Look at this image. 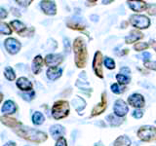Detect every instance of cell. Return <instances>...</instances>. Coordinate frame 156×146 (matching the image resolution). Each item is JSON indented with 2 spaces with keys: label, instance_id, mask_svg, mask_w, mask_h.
<instances>
[{
  "label": "cell",
  "instance_id": "obj_1",
  "mask_svg": "<svg viewBox=\"0 0 156 146\" xmlns=\"http://www.w3.org/2000/svg\"><path fill=\"white\" fill-rule=\"evenodd\" d=\"M13 130L20 136V137L27 139L28 141H31V142H34V143L39 144V143L45 142L48 139V135L47 134L44 133V131L28 128V127L23 126V124L20 127H18V128L14 129Z\"/></svg>",
  "mask_w": 156,
  "mask_h": 146
},
{
  "label": "cell",
  "instance_id": "obj_2",
  "mask_svg": "<svg viewBox=\"0 0 156 146\" xmlns=\"http://www.w3.org/2000/svg\"><path fill=\"white\" fill-rule=\"evenodd\" d=\"M73 52H74V61L78 68H84L87 63L88 52L84 38L79 36L73 42Z\"/></svg>",
  "mask_w": 156,
  "mask_h": 146
},
{
  "label": "cell",
  "instance_id": "obj_3",
  "mask_svg": "<svg viewBox=\"0 0 156 146\" xmlns=\"http://www.w3.org/2000/svg\"><path fill=\"white\" fill-rule=\"evenodd\" d=\"M69 110V102L66 100H58L52 107V116L56 120H61L68 116Z\"/></svg>",
  "mask_w": 156,
  "mask_h": 146
},
{
  "label": "cell",
  "instance_id": "obj_4",
  "mask_svg": "<svg viewBox=\"0 0 156 146\" xmlns=\"http://www.w3.org/2000/svg\"><path fill=\"white\" fill-rule=\"evenodd\" d=\"M138 137L144 142H152L156 140V128L153 126H143L139 129Z\"/></svg>",
  "mask_w": 156,
  "mask_h": 146
},
{
  "label": "cell",
  "instance_id": "obj_5",
  "mask_svg": "<svg viewBox=\"0 0 156 146\" xmlns=\"http://www.w3.org/2000/svg\"><path fill=\"white\" fill-rule=\"evenodd\" d=\"M130 23L136 29H145L150 26V19L144 15H132L130 17Z\"/></svg>",
  "mask_w": 156,
  "mask_h": 146
},
{
  "label": "cell",
  "instance_id": "obj_6",
  "mask_svg": "<svg viewBox=\"0 0 156 146\" xmlns=\"http://www.w3.org/2000/svg\"><path fill=\"white\" fill-rule=\"evenodd\" d=\"M4 46H5V49H6V51L10 55H16V54H18L19 51L21 50L22 44L19 40H17V39L9 37L4 41Z\"/></svg>",
  "mask_w": 156,
  "mask_h": 146
},
{
  "label": "cell",
  "instance_id": "obj_7",
  "mask_svg": "<svg viewBox=\"0 0 156 146\" xmlns=\"http://www.w3.org/2000/svg\"><path fill=\"white\" fill-rule=\"evenodd\" d=\"M63 61H65V57L62 54H49L44 58V62L49 68L58 67Z\"/></svg>",
  "mask_w": 156,
  "mask_h": 146
},
{
  "label": "cell",
  "instance_id": "obj_8",
  "mask_svg": "<svg viewBox=\"0 0 156 146\" xmlns=\"http://www.w3.org/2000/svg\"><path fill=\"white\" fill-rule=\"evenodd\" d=\"M93 70L95 74L102 79L104 78V71H102V54L100 51H97L93 60Z\"/></svg>",
  "mask_w": 156,
  "mask_h": 146
},
{
  "label": "cell",
  "instance_id": "obj_9",
  "mask_svg": "<svg viewBox=\"0 0 156 146\" xmlns=\"http://www.w3.org/2000/svg\"><path fill=\"white\" fill-rule=\"evenodd\" d=\"M128 103L136 109H140L144 107L145 100L143 95L140 94H133L128 97Z\"/></svg>",
  "mask_w": 156,
  "mask_h": 146
},
{
  "label": "cell",
  "instance_id": "obj_10",
  "mask_svg": "<svg viewBox=\"0 0 156 146\" xmlns=\"http://www.w3.org/2000/svg\"><path fill=\"white\" fill-rule=\"evenodd\" d=\"M113 111L116 116L120 117V118H123V117L126 116L127 113H128L129 107L123 99H117L114 102Z\"/></svg>",
  "mask_w": 156,
  "mask_h": 146
},
{
  "label": "cell",
  "instance_id": "obj_11",
  "mask_svg": "<svg viewBox=\"0 0 156 146\" xmlns=\"http://www.w3.org/2000/svg\"><path fill=\"white\" fill-rule=\"evenodd\" d=\"M106 107H107V97H106V92H105L101 94V99L100 103H98L94 108L92 109L91 116L94 117V116H98L101 114L102 112L105 111Z\"/></svg>",
  "mask_w": 156,
  "mask_h": 146
},
{
  "label": "cell",
  "instance_id": "obj_12",
  "mask_svg": "<svg viewBox=\"0 0 156 146\" xmlns=\"http://www.w3.org/2000/svg\"><path fill=\"white\" fill-rule=\"evenodd\" d=\"M40 5V8L43 11L44 14L48 15V16H54V15L57 14V5L56 2L54 1H40L39 3Z\"/></svg>",
  "mask_w": 156,
  "mask_h": 146
},
{
  "label": "cell",
  "instance_id": "obj_13",
  "mask_svg": "<svg viewBox=\"0 0 156 146\" xmlns=\"http://www.w3.org/2000/svg\"><path fill=\"white\" fill-rule=\"evenodd\" d=\"M18 110L17 104L15 103L12 100H6L3 103L1 107V113L2 116H8V115H12L14 113H16V111Z\"/></svg>",
  "mask_w": 156,
  "mask_h": 146
},
{
  "label": "cell",
  "instance_id": "obj_14",
  "mask_svg": "<svg viewBox=\"0 0 156 146\" xmlns=\"http://www.w3.org/2000/svg\"><path fill=\"white\" fill-rule=\"evenodd\" d=\"M16 85L21 91L27 92H31L32 88H33L32 83L26 77H20L19 79L17 80V82H16Z\"/></svg>",
  "mask_w": 156,
  "mask_h": 146
},
{
  "label": "cell",
  "instance_id": "obj_15",
  "mask_svg": "<svg viewBox=\"0 0 156 146\" xmlns=\"http://www.w3.org/2000/svg\"><path fill=\"white\" fill-rule=\"evenodd\" d=\"M129 7L131 10H133L134 12L140 13V12H144L145 10H147L148 4L145 1H127Z\"/></svg>",
  "mask_w": 156,
  "mask_h": 146
},
{
  "label": "cell",
  "instance_id": "obj_16",
  "mask_svg": "<svg viewBox=\"0 0 156 146\" xmlns=\"http://www.w3.org/2000/svg\"><path fill=\"white\" fill-rule=\"evenodd\" d=\"M62 71H63L62 68H61V67H50L47 69L46 75L48 77V79H50L52 81H55L62 76Z\"/></svg>",
  "mask_w": 156,
  "mask_h": 146
},
{
  "label": "cell",
  "instance_id": "obj_17",
  "mask_svg": "<svg viewBox=\"0 0 156 146\" xmlns=\"http://www.w3.org/2000/svg\"><path fill=\"white\" fill-rule=\"evenodd\" d=\"M10 26H11L14 30L16 31L19 35L23 36L24 32H26L27 30V28L26 26V24H24L23 23H22L21 21H19V19H15V21H12L11 23H10Z\"/></svg>",
  "mask_w": 156,
  "mask_h": 146
},
{
  "label": "cell",
  "instance_id": "obj_18",
  "mask_svg": "<svg viewBox=\"0 0 156 146\" xmlns=\"http://www.w3.org/2000/svg\"><path fill=\"white\" fill-rule=\"evenodd\" d=\"M42 66H43V58L40 55H38L34 57L32 61L31 69H32L33 74H35V75L39 74L42 70Z\"/></svg>",
  "mask_w": 156,
  "mask_h": 146
},
{
  "label": "cell",
  "instance_id": "obj_19",
  "mask_svg": "<svg viewBox=\"0 0 156 146\" xmlns=\"http://www.w3.org/2000/svg\"><path fill=\"white\" fill-rule=\"evenodd\" d=\"M71 104L73 105V107H74L76 112H78V113H80V114H81L82 110L84 109L87 105L84 99H82L80 96H75L74 99L71 100Z\"/></svg>",
  "mask_w": 156,
  "mask_h": 146
},
{
  "label": "cell",
  "instance_id": "obj_20",
  "mask_svg": "<svg viewBox=\"0 0 156 146\" xmlns=\"http://www.w3.org/2000/svg\"><path fill=\"white\" fill-rule=\"evenodd\" d=\"M1 122H2V124L9 127V128H12L13 130L22 125L21 122H19L17 119L11 118V117H8V116H1Z\"/></svg>",
  "mask_w": 156,
  "mask_h": 146
},
{
  "label": "cell",
  "instance_id": "obj_21",
  "mask_svg": "<svg viewBox=\"0 0 156 146\" xmlns=\"http://www.w3.org/2000/svg\"><path fill=\"white\" fill-rule=\"evenodd\" d=\"M50 134L54 138H60L66 134V130L62 125H53L50 128Z\"/></svg>",
  "mask_w": 156,
  "mask_h": 146
},
{
  "label": "cell",
  "instance_id": "obj_22",
  "mask_svg": "<svg viewBox=\"0 0 156 146\" xmlns=\"http://www.w3.org/2000/svg\"><path fill=\"white\" fill-rule=\"evenodd\" d=\"M141 38H144V34L139 30H132L130 34L125 38V42L127 44H132L136 41L140 40Z\"/></svg>",
  "mask_w": 156,
  "mask_h": 146
},
{
  "label": "cell",
  "instance_id": "obj_23",
  "mask_svg": "<svg viewBox=\"0 0 156 146\" xmlns=\"http://www.w3.org/2000/svg\"><path fill=\"white\" fill-rule=\"evenodd\" d=\"M66 26H68V28L74 29V30L83 31L85 29L84 24H82V23L80 21H77V19H68L67 23H66Z\"/></svg>",
  "mask_w": 156,
  "mask_h": 146
},
{
  "label": "cell",
  "instance_id": "obj_24",
  "mask_svg": "<svg viewBox=\"0 0 156 146\" xmlns=\"http://www.w3.org/2000/svg\"><path fill=\"white\" fill-rule=\"evenodd\" d=\"M131 144H132V141L127 135L118 136L113 143L114 146H131Z\"/></svg>",
  "mask_w": 156,
  "mask_h": 146
},
{
  "label": "cell",
  "instance_id": "obj_25",
  "mask_svg": "<svg viewBox=\"0 0 156 146\" xmlns=\"http://www.w3.org/2000/svg\"><path fill=\"white\" fill-rule=\"evenodd\" d=\"M106 120H107V122H108L111 127H118L124 122L123 119L120 118V117H118V116H116L115 114L108 115L106 117Z\"/></svg>",
  "mask_w": 156,
  "mask_h": 146
},
{
  "label": "cell",
  "instance_id": "obj_26",
  "mask_svg": "<svg viewBox=\"0 0 156 146\" xmlns=\"http://www.w3.org/2000/svg\"><path fill=\"white\" fill-rule=\"evenodd\" d=\"M44 121H45V117L44 115L41 113V112H34L33 115H32V123L36 126H39V125H42L44 123Z\"/></svg>",
  "mask_w": 156,
  "mask_h": 146
},
{
  "label": "cell",
  "instance_id": "obj_27",
  "mask_svg": "<svg viewBox=\"0 0 156 146\" xmlns=\"http://www.w3.org/2000/svg\"><path fill=\"white\" fill-rule=\"evenodd\" d=\"M110 90L111 92H113L115 95H120V94H123L124 92H126V87L123 86V85H120L118 83H114V84H112L111 87H110Z\"/></svg>",
  "mask_w": 156,
  "mask_h": 146
},
{
  "label": "cell",
  "instance_id": "obj_28",
  "mask_svg": "<svg viewBox=\"0 0 156 146\" xmlns=\"http://www.w3.org/2000/svg\"><path fill=\"white\" fill-rule=\"evenodd\" d=\"M4 76L9 81L16 80V73H15V71L13 70V68L11 66L5 67V69H4Z\"/></svg>",
  "mask_w": 156,
  "mask_h": 146
},
{
  "label": "cell",
  "instance_id": "obj_29",
  "mask_svg": "<svg viewBox=\"0 0 156 146\" xmlns=\"http://www.w3.org/2000/svg\"><path fill=\"white\" fill-rule=\"evenodd\" d=\"M116 80L118 81V84L120 85H128L129 83L131 82V78L129 76L127 75H124V74H121V73H119V74H116Z\"/></svg>",
  "mask_w": 156,
  "mask_h": 146
},
{
  "label": "cell",
  "instance_id": "obj_30",
  "mask_svg": "<svg viewBox=\"0 0 156 146\" xmlns=\"http://www.w3.org/2000/svg\"><path fill=\"white\" fill-rule=\"evenodd\" d=\"M0 33L2 35H10L12 33V29L9 26V24L6 23H0Z\"/></svg>",
  "mask_w": 156,
  "mask_h": 146
},
{
  "label": "cell",
  "instance_id": "obj_31",
  "mask_svg": "<svg viewBox=\"0 0 156 146\" xmlns=\"http://www.w3.org/2000/svg\"><path fill=\"white\" fill-rule=\"evenodd\" d=\"M149 48V44L146 42H138L134 45V49L136 52H140V51H144L146 49Z\"/></svg>",
  "mask_w": 156,
  "mask_h": 146
},
{
  "label": "cell",
  "instance_id": "obj_32",
  "mask_svg": "<svg viewBox=\"0 0 156 146\" xmlns=\"http://www.w3.org/2000/svg\"><path fill=\"white\" fill-rule=\"evenodd\" d=\"M104 62H105V67L107 68V69L112 70V69H114V68H115V62L113 61V58L106 57H105V61Z\"/></svg>",
  "mask_w": 156,
  "mask_h": 146
},
{
  "label": "cell",
  "instance_id": "obj_33",
  "mask_svg": "<svg viewBox=\"0 0 156 146\" xmlns=\"http://www.w3.org/2000/svg\"><path fill=\"white\" fill-rule=\"evenodd\" d=\"M144 65L145 66V68H147V69L156 71V61H145L144 62Z\"/></svg>",
  "mask_w": 156,
  "mask_h": 146
},
{
  "label": "cell",
  "instance_id": "obj_34",
  "mask_svg": "<svg viewBox=\"0 0 156 146\" xmlns=\"http://www.w3.org/2000/svg\"><path fill=\"white\" fill-rule=\"evenodd\" d=\"M147 13L148 15H150V16H154V15H156V4H149L148 7H147Z\"/></svg>",
  "mask_w": 156,
  "mask_h": 146
},
{
  "label": "cell",
  "instance_id": "obj_35",
  "mask_svg": "<svg viewBox=\"0 0 156 146\" xmlns=\"http://www.w3.org/2000/svg\"><path fill=\"white\" fill-rule=\"evenodd\" d=\"M132 116H133L134 118H136V119H140L141 117L144 116V111L140 110V109H136V110L133 111Z\"/></svg>",
  "mask_w": 156,
  "mask_h": 146
},
{
  "label": "cell",
  "instance_id": "obj_36",
  "mask_svg": "<svg viewBox=\"0 0 156 146\" xmlns=\"http://www.w3.org/2000/svg\"><path fill=\"white\" fill-rule=\"evenodd\" d=\"M34 96H35V92H34L33 91H31V92H28V94H24L23 96V99L27 101H30L33 99Z\"/></svg>",
  "mask_w": 156,
  "mask_h": 146
},
{
  "label": "cell",
  "instance_id": "obj_37",
  "mask_svg": "<svg viewBox=\"0 0 156 146\" xmlns=\"http://www.w3.org/2000/svg\"><path fill=\"white\" fill-rule=\"evenodd\" d=\"M56 146H67L66 138L63 137V136H62V137H60V138H58L57 141H56Z\"/></svg>",
  "mask_w": 156,
  "mask_h": 146
},
{
  "label": "cell",
  "instance_id": "obj_38",
  "mask_svg": "<svg viewBox=\"0 0 156 146\" xmlns=\"http://www.w3.org/2000/svg\"><path fill=\"white\" fill-rule=\"evenodd\" d=\"M16 3H18L19 5H21L23 7H28L29 5L32 3V0H28V1H20V0H17Z\"/></svg>",
  "mask_w": 156,
  "mask_h": 146
},
{
  "label": "cell",
  "instance_id": "obj_39",
  "mask_svg": "<svg viewBox=\"0 0 156 146\" xmlns=\"http://www.w3.org/2000/svg\"><path fill=\"white\" fill-rule=\"evenodd\" d=\"M63 45H65V48H66V51L68 53L70 50V41H69V39L68 38H65V40H63Z\"/></svg>",
  "mask_w": 156,
  "mask_h": 146
},
{
  "label": "cell",
  "instance_id": "obj_40",
  "mask_svg": "<svg viewBox=\"0 0 156 146\" xmlns=\"http://www.w3.org/2000/svg\"><path fill=\"white\" fill-rule=\"evenodd\" d=\"M8 16V12L5 10L4 8H0V19H4Z\"/></svg>",
  "mask_w": 156,
  "mask_h": 146
},
{
  "label": "cell",
  "instance_id": "obj_41",
  "mask_svg": "<svg viewBox=\"0 0 156 146\" xmlns=\"http://www.w3.org/2000/svg\"><path fill=\"white\" fill-rule=\"evenodd\" d=\"M120 73H121V74H124V75L128 76L131 73V70H130V68H128V67H122L120 69Z\"/></svg>",
  "mask_w": 156,
  "mask_h": 146
},
{
  "label": "cell",
  "instance_id": "obj_42",
  "mask_svg": "<svg viewBox=\"0 0 156 146\" xmlns=\"http://www.w3.org/2000/svg\"><path fill=\"white\" fill-rule=\"evenodd\" d=\"M150 57H151L150 53H148V52H144V53H143V60H144V62L148 61H149V58H150Z\"/></svg>",
  "mask_w": 156,
  "mask_h": 146
},
{
  "label": "cell",
  "instance_id": "obj_43",
  "mask_svg": "<svg viewBox=\"0 0 156 146\" xmlns=\"http://www.w3.org/2000/svg\"><path fill=\"white\" fill-rule=\"evenodd\" d=\"M12 11H13V15H15V16H16V15H17L18 17H21V13H19L20 11H19L18 9L12 8Z\"/></svg>",
  "mask_w": 156,
  "mask_h": 146
},
{
  "label": "cell",
  "instance_id": "obj_44",
  "mask_svg": "<svg viewBox=\"0 0 156 146\" xmlns=\"http://www.w3.org/2000/svg\"><path fill=\"white\" fill-rule=\"evenodd\" d=\"M16 142H14V141H9L6 144H4L3 146H16Z\"/></svg>",
  "mask_w": 156,
  "mask_h": 146
},
{
  "label": "cell",
  "instance_id": "obj_45",
  "mask_svg": "<svg viewBox=\"0 0 156 146\" xmlns=\"http://www.w3.org/2000/svg\"><path fill=\"white\" fill-rule=\"evenodd\" d=\"M151 47H152L156 52V41H153V40L151 41Z\"/></svg>",
  "mask_w": 156,
  "mask_h": 146
},
{
  "label": "cell",
  "instance_id": "obj_46",
  "mask_svg": "<svg viewBox=\"0 0 156 146\" xmlns=\"http://www.w3.org/2000/svg\"><path fill=\"white\" fill-rule=\"evenodd\" d=\"M102 3H111L112 1H101Z\"/></svg>",
  "mask_w": 156,
  "mask_h": 146
},
{
  "label": "cell",
  "instance_id": "obj_47",
  "mask_svg": "<svg viewBox=\"0 0 156 146\" xmlns=\"http://www.w3.org/2000/svg\"><path fill=\"white\" fill-rule=\"evenodd\" d=\"M96 146H99V145H96Z\"/></svg>",
  "mask_w": 156,
  "mask_h": 146
},
{
  "label": "cell",
  "instance_id": "obj_48",
  "mask_svg": "<svg viewBox=\"0 0 156 146\" xmlns=\"http://www.w3.org/2000/svg\"><path fill=\"white\" fill-rule=\"evenodd\" d=\"M155 122H156V121H155Z\"/></svg>",
  "mask_w": 156,
  "mask_h": 146
}]
</instances>
